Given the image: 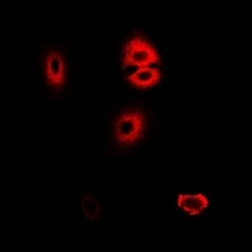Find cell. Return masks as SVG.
<instances>
[{
  "mask_svg": "<svg viewBox=\"0 0 252 252\" xmlns=\"http://www.w3.org/2000/svg\"><path fill=\"white\" fill-rule=\"evenodd\" d=\"M145 129V114L140 110H129L115 123L114 136L121 146H131L143 138Z\"/></svg>",
  "mask_w": 252,
  "mask_h": 252,
  "instance_id": "1",
  "label": "cell"
},
{
  "mask_svg": "<svg viewBox=\"0 0 252 252\" xmlns=\"http://www.w3.org/2000/svg\"><path fill=\"white\" fill-rule=\"evenodd\" d=\"M160 58L154 47L140 34L135 35L124 47L123 64L124 68L130 66L144 67L159 63Z\"/></svg>",
  "mask_w": 252,
  "mask_h": 252,
  "instance_id": "2",
  "label": "cell"
},
{
  "mask_svg": "<svg viewBox=\"0 0 252 252\" xmlns=\"http://www.w3.org/2000/svg\"><path fill=\"white\" fill-rule=\"evenodd\" d=\"M44 76L49 86L61 91L66 83V66L60 51H51L44 60Z\"/></svg>",
  "mask_w": 252,
  "mask_h": 252,
  "instance_id": "3",
  "label": "cell"
},
{
  "mask_svg": "<svg viewBox=\"0 0 252 252\" xmlns=\"http://www.w3.org/2000/svg\"><path fill=\"white\" fill-rule=\"evenodd\" d=\"M160 71L153 67H144L127 77V81L138 90H148L157 86L160 81Z\"/></svg>",
  "mask_w": 252,
  "mask_h": 252,
  "instance_id": "4",
  "label": "cell"
},
{
  "mask_svg": "<svg viewBox=\"0 0 252 252\" xmlns=\"http://www.w3.org/2000/svg\"><path fill=\"white\" fill-rule=\"evenodd\" d=\"M178 207L189 216H199L208 207L209 202L203 194H181L178 197Z\"/></svg>",
  "mask_w": 252,
  "mask_h": 252,
  "instance_id": "5",
  "label": "cell"
},
{
  "mask_svg": "<svg viewBox=\"0 0 252 252\" xmlns=\"http://www.w3.org/2000/svg\"><path fill=\"white\" fill-rule=\"evenodd\" d=\"M82 211L89 220H96L100 215V206L98 201L92 195L86 194L82 201Z\"/></svg>",
  "mask_w": 252,
  "mask_h": 252,
  "instance_id": "6",
  "label": "cell"
}]
</instances>
